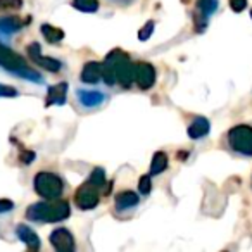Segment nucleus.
Listing matches in <instances>:
<instances>
[{
  "instance_id": "27",
  "label": "nucleus",
  "mask_w": 252,
  "mask_h": 252,
  "mask_svg": "<svg viewBox=\"0 0 252 252\" xmlns=\"http://www.w3.org/2000/svg\"><path fill=\"white\" fill-rule=\"evenodd\" d=\"M14 209V202L9 199H0V214H5Z\"/></svg>"
},
{
  "instance_id": "13",
  "label": "nucleus",
  "mask_w": 252,
  "mask_h": 252,
  "mask_svg": "<svg viewBox=\"0 0 252 252\" xmlns=\"http://www.w3.org/2000/svg\"><path fill=\"white\" fill-rule=\"evenodd\" d=\"M66 95H67V83L66 81L52 85V87H49V92H47L45 105L47 107H50V105L66 104Z\"/></svg>"
},
{
  "instance_id": "20",
  "label": "nucleus",
  "mask_w": 252,
  "mask_h": 252,
  "mask_svg": "<svg viewBox=\"0 0 252 252\" xmlns=\"http://www.w3.org/2000/svg\"><path fill=\"white\" fill-rule=\"evenodd\" d=\"M73 7L81 12H97L98 11V2L97 0H73Z\"/></svg>"
},
{
  "instance_id": "1",
  "label": "nucleus",
  "mask_w": 252,
  "mask_h": 252,
  "mask_svg": "<svg viewBox=\"0 0 252 252\" xmlns=\"http://www.w3.org/2000/svg\"><path fill=\"white\" fill-rule=\"evenodd\" d=\"M102 80L107 85H121L130 88L135 83V63L121 49H114L102 63Z\"/></svg>"
},
{
  "instance_id": "22",
  "label": "nucleus",
  "mask_w": 252,
  "mask_h": 252,
  "mask_svg": "<svg viewBox=\"0 0 252 252\" xmlns=\"http://www.w3.org/2000/svg\"><path fill=\"white\" fill-rule=\"evenodd\" d=\"M152 190V182H151V175H144L140 178V183H138V192H140L142 197H147Z\"/></svg>"
},
{
  "instance_id": "24",
  "label": "nucleus",
  "mask_w": 252,
  "mask_h": 252,
  "mask_svg": "<svg viewBox=\"0 0 252 252\" xmlns=\"http://www.w3.org/2000/svg\"><path fill=\"white\" fill-rule=\"evenodd\" d=\"M23 7V0H0V9L5 11H18Z\"/></svg>"
},
{
  "instance_id": "23",
  "label": "nucleus",
  "mask_w": 252,
  "mask_h": 252,
  "mask_svg": "<svg viewBox=\"0 0 252 252\" xmlns=\"http://www.w3.org/2000/svg\"><path fill=\"white\" fill-rule=\"evenodd\" d=\"M154 26H156L154 21H147V23H145V26H142V30L138 32V40H140V42H145V40L151 38L152 32H154Z\"/></svg>"
},
{
  "instance_id": "11",
  "label": "nucleus",
  "mask_w": 252,
  "mask_h": 252,
  "mask_svg": "<svg viewBox=\"0 0 252 252\" xmlns=\"http://www.w3.org/2000/svg\"><path fill=\"white\" fill-rule=\"evenodd\" d=\"M140 204V197L137 195L131 190H125V192H119L114 197V211L118 214L123 213H133L135 209Z\"/></svg>"
},
{
  "instance_id": "10",
  "label": "nucleus",
  "mask_w": 252,
  "mask_h": 252,
  "mask_svg": "<svg viewBox=\"0 0 252 252\" xmlns=\"http://www.w3.org/2000/svg\"><path fill=\"white\" fill-rule=\"evenodd\" d=\"M50 244L59 252H73L74 249H76L74 237L67 228H56V230L50 233Z\"/></svg>"
},
{
  "instance_id": "15",
  "label": "nucleus",
  "mask_w": 252,
  "mask_h": 252,
  "mask_svg": "<svg viewBox=\"0 0 252 252\" xmlns=\"http://www.w3.org/2000/svg\"><path fill=\"white\" fill-rule=\"evenodd\" d=\"M16 233H18L19 240H21L23 244H26V247H28L30 251H38L40 249L38 235H36L30 226H26V224H19V226L16 228Z\"/></svg>"
},
{
  "instance_id": "4",
  "label": "nucleus",
  "mask_w": 252,
  "mask_h": 252,
  "mask_svg": "<svg viewBox=\"0 0 252 252\" xmlns=\"http://www.w3.org/2000/svg\"><path fill=\"white\" fill-rule=\"evenodd\" d=\"M226 145L233 154L252 158V126L237 125L226 133Z\"/></svg>"
},
{
  "instance_id": "8",
  "label": "nucleus",
  "mask_w": 252,
  "mask_h": 252,
  "mask_svg": "<svg viewBox=\"0 0 252 252\" xmlns=\"http://www.w3.org/2000/svg\"><path fill=\"white\" fill-rule=\"evenodd\" d=\"M28 57L33 61V63L36 64V66H40L42 69H47L50 71V73H57V71L63 67V64H61V61L54 59V57H45L42 56V49H40V43L33 42L28 45Z\"/></svg>"
},
{
  "instance_id": "21",
  "label": "nucleus",
  "mask_w": 252,
  "mask_h": 252,
  "mask_svg": "<svg viewBox=\"0 0 252 252\" xmlns=\"http://www.w3.org/2000/svg\"><path fill=\"white\" fill-rule=\"evenodd\" d=\"M88 180L102 189V187L105 185V171L102 168H95L94 171H92V175H90V178H88Z\"/></svg>"
},
{
  "instance_id": "6",
  "label": "nucleus",
  "mask_w": 252,
  "mask_h": 252,
  "mask_svg": "<svg viewBox=\"0 0 252 252\" xmlns=\"http://www.w3.org/2000/svg\"><path fill=\"white\" fill-rule=\"evenodd\" d=\"M100 192H102L100 187H97L95 183H92L90 180H87V182L78 187V190L74 192V204H76V207L81 211L95 209V207L98 206V202H100Z\"/></svg>"
},
{
  "instance_id": "16",
  "label": "nucleus",
  "mask_w": 252,
  "mask_h": 252,
  "mask_svg": "<svg viewBox=\"0 0 252 252\" xmlns=\"http://www.w3.org/2000/svg\"><path fill=\"white\" fill-rule=\"evenodd\" d=\"M26 23H28V19H26V21H23V19L16 18V16L2 18V19H0V32H2V33H16V32H19V30H21Z\"/></svg>"
},
{
  "instance_id": "26",
  "label": "nucleus",
  "mask_w": 252,
  "mask_h": 252,
  "mask_svg": "<svg viewBox=\"0 0 252 252\" xmlns=\"http://www.w3.org/2000/svg\"><path fill=\"white\" fill-rule=\"evenodd\" d=\"M230 7L233 12H242L247 7V0H230Z\"/></svg>"
},
{
  "instance_id": "25",
  "label": "nucleus",
  "mask_w": 252,
  "mask_h": 252,
  "mask_svg": "<svg viewBox=\"0 0 252 252\" xmlns=\"http://www.w3.org/2000/svg\"><path fill=\"white\" fill-rule=\"evenodd\" d=\"M16 95H18V90H16V88L0 83V97H16Z\"/></svg>"
},
{
  "instance_id": "5",
  "label": "nucleus",
  "mask_w": 252,
  "mask_h": 252,
  "mask_svg": "<svg viewBox=\"0 0 252 252\" xmlns=\"http://www.w3.org/2000/svg\"><path fill=\"white\" fill-rule=\"evenodd\" d=\"M35 192L43 199H59L64 192V182L59 175L50 171H40L36 173L33 180Z\"/></svg>"
},
{
  "instance_id": "29",
  "label": "nucleus",
  "mask_w": 252,
  "mask_h": 252,
  "mask_svg": "<svg viewBox=\"0 0 252 252\" xmlns=\"http://www.w3.org/2000/svg\"><path fill=\"white\" fill-rule=\"evenodd\" d=\"M251 18H252V11H251Z\"/></svg>"
},
{
  "instance_id": "2",
  "label": "nucleus",
  "mask_w": 252,
  "mask_h": 252,
  "mask_svg": "<svg viewBox=\"0 0 252 252\" xmlns=\"http://www.w3.org/2000/svg\"><path fill=\"white\" fill-rule=\"evenodd\" d=\"M71 207L66 200L45 199L43 202H35L26 209V218L35 223H59L67 220Z\"/></svg>"
},
{
  "instance_id": "28",
  "label": "nucleus",
  "mask_w": 252,
  "mask_h": 252,
  "mask_svg": "<svg viewBox=\"0 0 252 252\" xmlns=\"http://www.w3.org/2000/svg\"><path fill=\"white\" fill-rule=\"evenodd\" d=\"M33 159H35V152L26 151V152H23V154H21V161L26 162V164H30V162H32Z\"/></svg>"
},
{
  "instance_id": "9",
  "label": "nucleus",
  "mask_w": 252,
  "mask_h": 252,
  "mask_svg": "<svg viewBox=\"0 0 252 252\" xmlns=\"http://www.w3.org/2000/svg\"><path fill=\"white\" fill-rule=\"evenodd\" d=\"M156 67L149 63H135V83L142 88V90H149L154 87L156 83Z\"/></svg>"
},
{
  "instance_id": "18",
  "label": "nucleus",
  "mask_w": 252,
  "mask_h": 252,
  "mask_svg": "<svg viewBox=\"0 0 252 252\" xmlns=\"http://www.w3.org/2000/svg\"><path fill=\"white\" fill-rule=\"evenodd\" d=\"M42 35L49 43H59L64 38V32L52 25H42Z\"/></svg>"
},
{
  "instance_id": "17",
  "label": "nucleus",
  "mask_w": 252,
  "mask_h": 252,
  "mask_svg": "<svg viewBox=\"0 0 252 252\" xmlns=\"http://www.w3.org/2000/svg\"><path fill=\"white\" fill-rule=\"evenodd\" d=\"M168 156L164 152H156L154 158H152V162H151V176H156V175H161L168 169Z\"/></svg>"
},
{
  "instance_id": "12",
  "label": "nucleus",
  "mask_w": 252,
  "mask_h": 252,
  "mask_svg": "<svg viewBox=\"0 0 252 252\" xmlns=\"http://www.w3.org/2000/svg\"><path fill=\"white\" fill-rule=\"evenodd\" d=\"M209 130H211L209 119H206L204 116H197V118L189 125L187 133H189V137L192 138V140H202L204 137H207Z\"/></svg>"
},
{
  "instance_id": "14",
  "label": "nucleus",
  "mask_w": 252,
  "mask_h": 252,
  "mask_svg": "<svg viewBox=\"0 0 252 252\" xmlns=\"http://www.w3.org/2000/svg\"><path fill=\"white\" fill-rule=\"evenodd\" d=\"M81 81L87 85H97L102 80V63L90 61L81 69Z\"/></svg>"
},
{
  "instance_id": "3",
  "label": "nucleus",
  "mask_w": 252,
  "mask_h": 252,
  "mask_svg": "<svg viewBox=\"0 0 252 252\" xmlns=\"http://www.w3.org/2000/svg\"><path fill=\"white\" fill-rule=\"evenodd\" d=\"M0 67H4L5 71L23 78V80L35 81V83H42L43 81L42 74L36 73L35 69H32V67L28 66V63H26L25 57L19 56L18 52L9 49L4 43H0Z\"/></svg>"
},
{
  "instance_id": "19",
  "label": "nucleus",
  "mask_w": 252,
  "mask_h": 252,
  "mask_svg": "<svg viewBox=\"0 0 252 252\" xmlns=\"http://www.w3.org/2000/svg\"><path fill=\"white\" fill-rule=\"evenodd\" d=\"M218 4L220 0H197V11L200 12V16L209 19L218 11Z\"/></svg>"
},
{
  "instance_id": "7",
  "label": "nucleus",
  "mask_w": 252,
  "mask_h": 252,
  "mask_svg": "<svg viewBox=\"0 0 252 252\" xmlns=\"http://www.w3.org/2000/svg\"><path fill=\"white\" fill-rule=\"evenodd\" d=\"M107 94H104L102 90H88V88L76 90V104L85 112L98 111L107 104Z\"/></svg>"
}]
</instances>
